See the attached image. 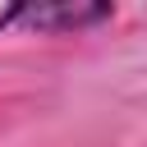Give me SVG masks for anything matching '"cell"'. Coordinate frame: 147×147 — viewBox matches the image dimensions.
Segmentation results:
<instances>
[{
  "mask_svg": "<svg viewBox=\"0 0 147 147\" xmlns=\"http://www.w3.org/2000/svg\"><path fill=\"white\" fill-rule=\"evenodd\" d=\"M115 18L110 0H23V28L32 32H87Z\"/></svg>",
  "mask_w": 147,
  "mask_h": 147,
  "instance_id": "obj_1",
  "label": "cell"
},
{
  "mask_svg": "<svg viewBox=\"0 0 147 147\" xmlns=\"http://www.w3.org/2000/svg\"><path fill=\"white\" fill-rule=\"evenodd\" d=\"M23 18V0H0V28H14Z\"/></svg>",
  "mask_w": 147,
  "mask_h": 147,
  "instance_id": "obj_2",
  "label": "cell"
}]
</instances>
